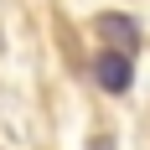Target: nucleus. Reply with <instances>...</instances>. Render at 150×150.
<instances>
[{
  "mask_svg": "<svg viewBox=\"0 0 150 150\" xmlns=\"http://www.w3.org/2000/svg\"><path fill=\"white\" fill-rule=\"evenodd\" d=\"M93 31H98V36L109 42V52H124V57H129V52L140 47V26H135V16L98 11V16H93Z\"/></svg>",
  "mask_w": 150,
  "mask_h": 150,
  "instance_id": "nucleus-1",
  "label": "nucleus"
},
{
  "mask_svg": "<svg viewBox=\"0 0 150 150\" xmlns=\"http://www.w3.org/2000/svg\"><path fill=\"white\" fill-rule=\"evenodd\" d=\"M93 78H98L104 93H124L129 88V57L124 52H98L93 57Z\"/></svg>",
  "mask_w": 150,
  "mask_h": 150,
  "instance_id": "nucleus-2",
  "label": "nucleus"
},
{
  "mask_svg": "<svg viewBox=\"0 0 150 150\" xmlns=\"http://www.w3.org/2000/svg\"><path fill=\"white\" fill-rule=\"evenodd\" d=\"M88 150H119V145H114V135H93V140H88Z\"/></svg>",
  "mask_w": 150,
  "mask_h": 150,
  "instance_id": "nucleus-3",
  "label": "nucleus"
}]
</instances>
